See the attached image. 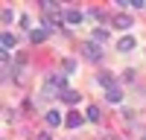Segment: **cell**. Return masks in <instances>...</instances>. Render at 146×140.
Masks as SVG:
<instances>
[{"label": "cell", "instance_id": "obj_1", "mask_svg": "<svg viewBox=\"0 0 146 140\" xmlns=\"http://www.w3.org/2000/svg\"><path fill=\"white\" fill-rule=\"evenodd\" d=\"M82 55L88 58V61H100V58H102V50H100V44H96V41H85V44H82Z\"/></svg>", "mask_w": 146, "mask_h": 140}, {"label": "cell", "instance_id": "obj_2", "mask_svg": "<svg viewBox=\"0 0 146 140\" xmlns=\"http://www.w3.org/2000/svg\"><path fill=\"white\" fill-rule=\"evenodd\" d=\"M114 26L117 29H131V15H126V12H120V15H114Z\"/></svg>", "mask_w": 146, "mask_h": 140}, {"label": "cell", "instance_id": "obj_3", "mask_svg": "<svg viewBox=\"0 0 146 140\" xmlns=\"http://www.w3.org/2000/svg\"><path fill=\"white\" fill-rule=\"evenodd\" d=\"M135 47H137V41L131 38V35H123V38L117 41V50L120 53H129V50H135Z\"/></svg>", "mask_w": 146, "mask_h": 140}, {"label": "cell", "instance_id": "obj_4", "mask_svg": "<svg viewBox=\"0 0 146 140\" xmlns=\"http://www.w3.org/2000/svg\"><path fill=\"white\" fill-rule=\"evenodd\" d=\"M64 20L70 23V26H76V23H82V12L79 9H67L64 12Z\"/></svg>", "mask_w": 146, "mask_h": 140}, {"label": "cell", "instance_id": "obj_5", "mask_svg": "<svg viewBox=\"0 0 146 140\" xmlns=\"http://www.w3.org/2000/svg\"><path fill=\"white\" fill-rule=\"evenodd\" d=\"M96 82H100V85H102L105 90H114V76L108 73V70H105V73H100V76H96Z\"/></svg>", "mask_w": 146, "mask_h": 140}, {"label": "cell", "instance_id": "obj_6", "mask_svg": "<svg viewBox=\"0 0 146 140\" xmlns=\"http://www.w3.org/2000/svg\"><path fill=\"white\" fill-rule=\"evenodd\" d=\"M82 123H85V120H82V114H79V111H70V114H67V120H64V125H70V128H79Z\"/></svg>", "mask_w": 146, "mask_h": 140}, {"label": "cell", "instance_id": "obj_7", "mask_svg": "<svg viewBox=\"0 0 146 140\" xmlns=\"http://www.w3.org/2000/svg\"><path fill=\"white\" fill-rule=\"evenodd\" d=\"M64 120H62V114H58V111H47V125H50V128H56V125H62Z\"/></svg>", "mask_w": 146, "mask_h": 140}, {"label": "cell", "instance_id": "obj_8", "mask_svg": "<svg viewBox=\"0 0 146 140\" xmlns=\"http://www.w3.org/2000/svg\"><path fill=\"white\" fill-rule=\"evenodd\" d=\"M0 47H3V53H9L12 47H15V35H12V32H3V38H0Z\"/></svg>", "mask_w": 146, "mask_h": 140}, {"label": "cell", "instance_id": "obj_9", "mask_svg": "<svg viewBox=\"0 0 146 140\" xmlns=\"http://www.w3.org/2000/svg\"><path fill=\"white\" fill-rule=\"evenodd\" d=\"M105 99L111 102V105H120V102H123V93H120V90L114 88V90H108V93H105Z\"/></svg>", "mask_w": 146, "mask_h": 140}, {"label": "cell", "instance_id": "obj_10", "mask_svg": "<svg viewBox=\"0 0 146 140\" xmlns=\"http://www.w3.org/2000/svg\"><path fill=\"white\" fill-rule=\"evenodd\" d=\"M44 38H47V29H32V32H29V41H32V44H41Z\"/></svg>", "mask_w": 146, "mask_h": 140}, {"label": "cell", "instance_id": "obj_11", "mask_svg": "<svg viewBox=\"0 0 146 140\" xmlns=\"http://www.w3.org/2000/svg\"><path fill=\"white\" fill-rule=\"evenodd\" d=\"M85 120L96 123V120H100V108H96V105H88V111H85Z\"/></svg>", "mask_w": 146, "mask_h": 140}, {"label": "cell", "instance_id": "obj_12", "mask_svg": "<svg viewBox=\"0 0 146 140\" xmlns=\"http://www.w3.org/2000/svg\"><path fill=\"white\" fill-rule=\"evenodd\" d=\"M62 99H64L67 105H76V102H79V93H76V90H64V93H62Z\"/></svg>", "mask_w": 146, "mask_h": 140}, {"label": "cell", "instance_id": "obj_13", "mask_svg": "<svg viewBox=\"0 0 146 140\" xmlns=\"http://www.w3.org/2000/svg\"><path fill=\"white\" fill-rule=\"evenodd\" d=\"M94 41H96V44L108 41V29H102V26H100V29H94Z\"/></svg>", "mask_w": 146, "mask_h": 140}, {"label": "cell", "instance_id": "obj_14", "mask_svg": "<svg viewBox=\"0 0 146 140\" xmlns=\"http://www.w3.org/2000/svg\"><path fill=\"white\" fill-rule=\"evenodd\" d=\"M50 85H53V88H64V76H62V73H56V76L50 79Z\"/></svg>", "mask_w": 146, "mask_h": 140}, {"label": "cell", "instance_id": "obj_15", "mask_svg": "<svg viewBox=\"0 0 146 140\" xmlns=\"http://www.w3.org/2000/svg\"><path fill=\"white\" fill-rule=\"evenodd\" d=\"M73 70H76V61H70V58H67V61H64V73H73Z\"/></svg>", "mask_w": 146, "mask_h": 140}, {"label": "cell", "instance_id": "obj_16", "mask_svg": "<svg viewBox=\"0 0 146 140\" xmlns=\"http://www.w3.org/2000/svg\"><path fill=\"white\" fill-rule=\"evenodd\" d=\"M12 18H15V15H12V9H3V23H12Z\"/></svg>", "mask_w": 146, "mask_h": 140}, {"label": "cell", "instance_id": "obj_17", "mask_svg": "<svg viewBox=\"0 0 146 140\" xmlns=\"http://www.w3.org/2000/svg\"><path fill=\"white\" fill-rule=\"evenodd\" d=\"M38 140H50V137H47V134H38Z\"/></svg>", "mask_w": 146, "mask_h": 140}]
</instances>
